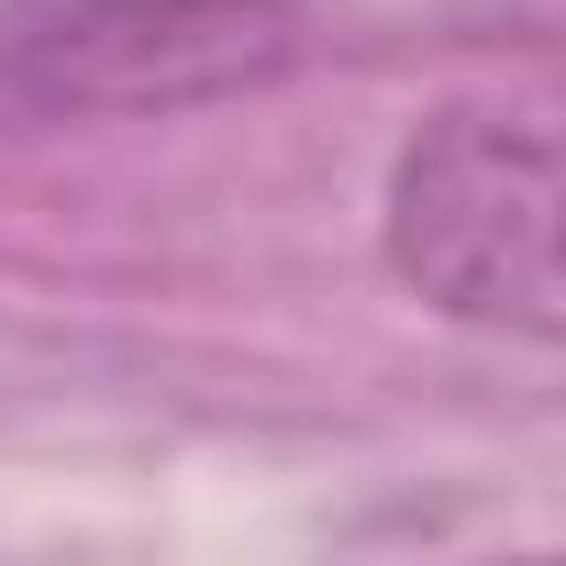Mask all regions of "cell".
<instances>
[{
  "instance_id": "cell-1",
  "label": "cell",
  "mask_w": 566,
  "mask_h": 566,
  "mask_svg": "<svg viewBox=\"0 0 566 566\" xmlns=\"http://www.w3.org/2000/svg\"><path fill=\"white\" fill-rule=\"evenodd\" d=\"M389 266L455 323L566 345V101L433 112L389 167Z\"/></svg>"
},
{
  "instance_id": "cell-2",
  "label": "cell",
  "mask_w": 566,
  "mask_h": 566,
  "mask_svg": "<svg viewBox=\"0 0 566 566\" xmlns=\"http://www.w3.org/2000/svg\"><path fill=\"white\" fill-rule=\"evenodd\" d=\"M312 56L301 0H0V134L200 112Z\"/></svg>"
}]
</instances>
